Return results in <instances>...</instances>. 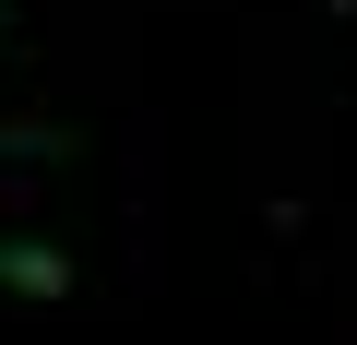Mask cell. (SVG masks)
Instances as JSON below:
<instances>
[{
	"label": "cell",
	"mask_w": 357,
	"mask_h": 345,
	"mask_svg": "<svg viewBox=\"0 0 357 345\" xmlns=\"http://www.w3.org/2000/svg\"><path fill=\"white\" fill-rule=\"evenodd\" d=\"M0 298L60 309V298H72V250H48V238H0Z\"/></svg>",
	"instance_id": "6da1fadb"
},
{
	"label": "cell",
	"mask_w": 357,
	"mask_h": 345,
	"mask_svg": "<svg viewBox=\"0 0 357 345\" xmlns=\"http://www.w3.org/2000/svg\"><path fill=\"white\" fill-rule=\"evenodd\" d=\"M0 155H72L60 119H0Z\"/></svg>",
	"instance_id": "7a4b0ae2"
}]
</instances>
